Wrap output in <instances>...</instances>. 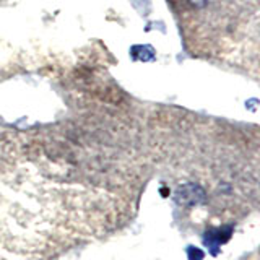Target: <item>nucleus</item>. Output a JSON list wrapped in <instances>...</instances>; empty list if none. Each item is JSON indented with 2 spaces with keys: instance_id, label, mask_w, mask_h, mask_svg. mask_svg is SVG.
I'll list each match as a JSON object with an SVG mask.
<instances>
[{
  "instance_id": "obj_1",
  "label": "nucleus",
  "mask_w": 260,
  "mask_h": 260,
  "mask_svg": "<svg viewBox=\"0 0 260 260\" xmlns=\"http://www.w3.org/2000/svg\"><path fill=\"white\" fill-rule=\"evenodd\" d=\"M231 234H233L231 226L230 228H219V230H216V231H210L205 236V244L211 249V252H213V254H216L219 246H221V244H224L228 239H230Z\"/></svg>"
},
{
  "instance_id": "obj_2",
  "label": "nucleus",
  "mask_w": 260,
  "mask_h": 260,
  "mask_svg": "<svg viewBox=\"0 0 260 260\" xmlns=\"http://www.w3.org/2000/svg\"><path fill=\"white\" fill-rule=\"evenodd\" d=\"M135 49L142 52V55H138L142 60H150V59H153V54L154 52H153L151 47H148V46H140V47H135Z\"/></svg>"
}]
</instances>
